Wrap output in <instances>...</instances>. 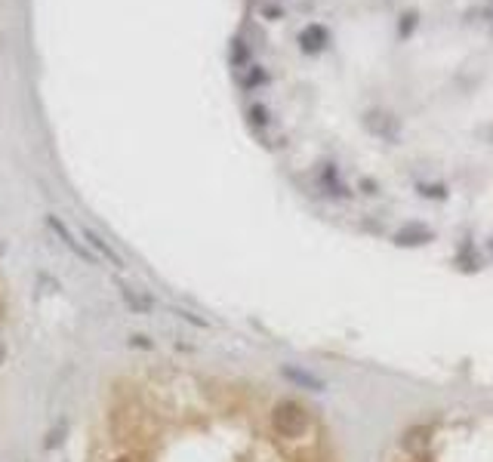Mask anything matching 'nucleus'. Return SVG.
<instances>
[{"instance_id": "f257e3e1", "label": "nucleus", "mask_w": 493, "mask_h": 462, "mask_svg": "<svg viewBox=\"0 0 493 462\" xmlns=\"http://www.w3.org/2000/svg\"><path fill=\"white\" fill-rule=\"evenodd\" d=\"M90 462H330L309 410L179 367L117 376Z\"/></svg>"}, {"instance_id": "f03ea898", "label": "nucleus", "mask_w": 493, "mask_h": 462, "mask_svg": "<svg viewBox=\"0 0 493 462\" xmlns=\"http://www.w3.org/2000/svg\"><path fill=\"white\" fill-rule=\"evenodd\" d=\"M327 25H321V22H309L302 28V34H299V46H302V53L305 55H318L324 53V46H327Z\"/></svg>"}, {"instance_id": "7ed1b4c3", "label": "nucleus", "mask_w": 493, "mask_h": 462, "mask_svg": "<svg viewBox=\"0 0 493 462\" xmlns=\"http://www.w3.org/2000/svg\"><path fill=\"white\" fill-rule=\"evenodd\" d=\"M6 314H9V305H6V290H4V286H0V376H4L6 355H9V342H6Z\"/></svg>"}, {"instance_id": "20e7f679", "label": "nucleus", "mask_w": 493, "mask_h": 462, "mask_svg": "<svg viewBox=\"0 0 493 462\" xmlns=\"http://www.w3.org/2000/svg\"><path fill=\"white\" fill-rule=\"evenodd\" d=\"M263 83H268V74H265L263 65H247V74H240V87L256 90V87H263Z\"/></svg>"}, {"instance_id": "39448f33", "label": "nucleus", "mask_w": 493, "mask_h": 462, "mask_svg": "<svg viewBox=\"0 0 493 462\" xmlns=\"http://www.w3.org/2000/svg\"><path fill=\"white\" fill-rule=\"evenodd\" d=\"M416 28H420V13H416V9H410V13H404L401 22H398V37H401V41H410Z\"/></svg>"}, {"instance_id": "423d86ee", "label": "nucleus", "mask_w": 493, "mask_h": 462, "mask_svg": "<svg viewBox=\"0 0 493 462\" xmlns=\"http://www.w3.org/2000/svg\"><path fill=\"white\" fill-rule=\"evenodd\" d=\"M250 62V46L244 41H231V65L235 68H247Z\"/></svg>"}, {"instance_id": "0eeeda50", "label": "nucleus", "mask_w": 493, "mask_h": 462, "mask_svg": "<svg viewBox=\"0 0 493 462\" xmlns=\"http://www.w3.org/2000/svg\"><path fill=\"white\" fill-rule=\"evenodd\" d=\"M250 120H256L259 127H265L272 117H268V108L265 105H253V108H250Z\"/></svg>"}, {"instance_id": "6e6552de", "label": "nucleus", "mask_w": 493, "mask_h": 462, "mask_svg": "<svg viewBox=\"0 0 493 462\" xmlns=\"http://www.w3.org/2000/svg\"><path fill=\"white\" fill-rule=\"evenodd\" d=\"M490 6H493V0H490Z\"/></svg>"}]
</instances>
